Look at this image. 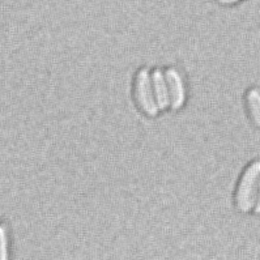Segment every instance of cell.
Segmentation results:
<instances>
[{"label": "cell", "mask_w": 260, "mask_h": 260, "mask_svg": "<svg viewBox=\"0 0 260 260\" xmlns=\"http://www.w3.org/2000/svg\"><path fill=\"white\" fill-rule=\"evenodd\" d=\"M248 113L251 119L257 128H260V90L257 88H251L246 94Z\"/></svg>", "instance_id": "5"}, {"label": "cell", "mask_w": 260, "mask_h": 260, "mask_svg": "<svg viewBox=\"0 0 260 260\" xmlns=\"http://www.w3.org/2000/svg\"><path fill=\"white\" fill-rule=\"evenodd\" d=\"M0 260H10V229L6 222H0Z\"/></svg>", "instance_id": "6"}, {"label": "cell", "mask_w": 260, "mask_h": 260, "mask_svg": "<svg viewBox=\"0 0 260 260\" xmlns=\"http://www.w3.org/2000/svg\"><path fill=\"white\" fill-rule=\"evenodd\" d=\"M220 6L223 7H230V6H234V4L239 3L241 0H216Z\"/></svg>", "instance_id": "8"}, {"label": "cell", "mask_w": 260, "mask_h": 260, "mask_svg": "<svg viewBox=\"0 0 260 260\" xmlns=\"http://www.w3.org/2000/svg\"><path fill=\"white\" fill-rule=\"evenodd\" d=\"M254 211L255 213L260 214V181H259V186H257V193H256V200H255Z\"/></svg>", "instance_id": "7"}, {"label": "cell", "mask_w": 260, "mask_h": 260, "mask_svg": "<svg viewBox=\"0 0 260 260\" xmlns=\"http://www.w3.org/2000/svg\"><path fill=\"white\" fill-rule=\"evenodd\" d=\"M164 71L168 84L169 110L181 111L187 102V84L184 75L174 66H170Z\"/></svg>", "instance_id": "3"}, {"label": "cell", "mask_w": 260, "mask_h": 260, "mask_svg": "<svg viewBox=\"0 0 260 260\" xmlns=\"http://www.w3.org/2000/svg\"><path fill=\"white\" fill-rule=\"evenodd\" d=\"M150 83H152L154 101H156L159 113L169 110V92L164 68L154 67L153 70H150Z\"/></svg>", "instance_id": "4"}, {"label": "cell", "mask_w": 260, "mask_h": 260, "mask_svg": "<svg viewBox=\"0 0 260 260\" xmlns=\"http://www.w3.org/2000/svg\"><path fill=\"white\" fill-rule=\"evenodd\" d=\"M134 95L139 110L148 118H157L159 114L158 107L153 97L152 83H150V70L148 67H140L134 80Z\"/></svg>", "instance_id": "2"}, {"label": "cell", "mask_w": 260, "mask_h": 260, "mask_svg": "<svg viewBox=\"0 0 260 260\" xmlns=\"http://www.w3.org/2000/svg\"><path fill=\"white\" fill-rule=\"evenodd\" d=\"M260 181V159H255L242 173L236 191L237 208L243 213L254 209Z\"/></svg>", "instance_id": "1"}]
</instances>
